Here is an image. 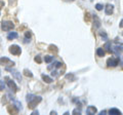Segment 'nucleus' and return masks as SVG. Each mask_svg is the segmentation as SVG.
Returning a JSON list of instances; mask_svg holds the SVG:
<instances>
[{
  "label": "nucleus",
  "instance_id": "f257e3e1",
  "mask_svg": "<svg viewBox=\"0 0 123 115\" xmlns=\"http://www.w3.org/2000/svg\"><path fill=\"white\" fill-rule=\"evenodd\" d=\"M27 102H28V107L30 109H34L35 107L37 106V104H39V103L42 101V98L39 97V96H34L32 94H28L27 95Z\"/></svg>",
  "mask_w": 123,
  "mask_h": 115
},
{
  "label": "nucleus",
  "instance_id": "f03ea898",
  "mask_svg": "<svg viewBox=\"0 0 123 115\" xmlns=\"http://www.w3.org/2000/svg\"><path fill=\"white\" fill-rule=\"evenodd\" d=\"M14 28V25L12 22H9V21H3L1 23V29L3 31H10Z\"/></svg>",
  "mask_w": 123,
  "mask_h": 115
},
{
  "label": "nucleus",
  "instance_id": "7ed1b4c3",
  "mask_svg": "<svg viewBox=\"0 0 123 115\" xmlns=\"http://www.w3.org/2000/svg\"><path fill=\"white\" fill-rule=\"evenodd\" d=\"M0 65L5 66V67H13L14 62L9 60L7 57H2V58H0Z\"/></svg>",
  "mask_w": 123,
  "mask_h": 115
},
{
  "label": "nucleus",
  "instance_id": "20e7f679",
  "mask_svg": "<svg viewBox=\"0 0 123 115\" xmlns=\"http://www.w3.org/2000/svg\"><path fill=\"white\" fill-rule=\"evenodd\" d=\"M9 52L11 53V55H14V56H20L22 53V49L18 45L13 44L9 47Z\"/></svg>",
  "mask_w": 123,
  "mask_h": 115
},
{
  "label": "nucleus",
  "instance_id": "39448f33",
  "mask_svg": "<svg viewBox=\"0 0 123 115\" xmlns=\"http://www.w3.org/2000/svg\"><path fill=\"white\" fill-rule=\"evenodd\" d=\"M5 80H6V83H7V85H8L9 89L12 90V91H18V86H17V84H15V82L13 81L12 79H10L9 77H5Z\"/></svg>",
  "mask_w": 123,
  "mask_h": 115
},
{
  "label": "nucleus",
  "instance_id": "423d86ee",
  "mask_svg": "<svg viewBox=\"0 0 123 115\" xmlns=\"http://www.w3.org/2000/svg\"><path fill=\"white\" fill-rule=\"evenodd\" d=\"M107 65L108 67H116L119 65V59L118 58H110L107 61Z\"/></svg>",
  "mask_w": 123,
  "mask_h": 115
},
{
  "label": "nucleus",
  "instance_id": "0eeeda50",
  "mask_svg": "<svg viewBox=\"0 0 123 115\" xmlns=\"http://www.w3.org/2000/svg\"><path fill=\"white\" fill-rule=\"evenodd\" d=\"M105 13L107 16H111L114 13V6L112 4H107L105 7Z\"/></svg>",
  "mask_w": 123,
  "mask_h": 115
},
{
  "label": "nucleus",
  "instance_id": "6e6552de",
  "mask_svg": "<svg viewBox=\"0 0 123 115\" xmlns=\"http://www.w3.org/2000/svg\"><path fill=\"white\" fill-rule=\"evenodd\" d=\"M97 108H95L94 106H88L87 109H86V113L88 115H92V114H95L97 113Z\"/></svg>",
  "mask_w": 123,
  "mask_h": 115
},
{
  "label": "nucleus",
  "instance_id": "1a4fd4ad",
  "mask_svg": "<svg viewBox=\"0 0 123 115\" xmlns=\"http://www.w3.org/2000/svg\"><path fill=\"white\" fill-rule=\"evenodd\" d=\"M11 74L13 75V77L18 80V81H22V75H21V73H18V71H15V70H11Z\"/></svg>",
  "mask_w": 123,
  "mask_h": 115
},
{
  "label": "nucleus",
  "instance_id": "9d476101",
  "mask_svg": "<svg viewBox=\"0 0 123 115\" xmlns=\"http://www.w3.org/2000/svg\"><path fill=\"white\" fill-rule=\"evenodd\" d=\"M109 114H111V115H120L121 111L119 109H116V108H112V109L109 110Z\"/></svg>",
  "mask_w": 123,
  "mask_h": 115
},
{
  "label": "nucleus",
  "instance_id": "9b49d317",
  "mask_svg": "<svg viewBox=\"0 0 123 115\" xmlns=\"http://www.w3.org/2000/svg\"><path fill=\"white\" fill-rule=\"evenodd\" d=\"M62 65H63V64H62L61 62H55V63L52 64V66H48V69H49V70H51L52 68H53V69L61 68V67H62Z\"/></svg>",
  "mask_w": 123,
  "mask_h": 115
},
{
  "label": "nucleus",
  "instance_id": "f8f14e48",
  "mask_svg": "<svg viewBox=\"0 0 123 115\" xmlns=\"http://www.w3.org/2000/svg\"><path fill=\"white\" fill-rule=\"evenodd\" d=\"M18 33L17 32H10L8 35H7V39L8 40H12V39H15V38H18Z\"/></svg>",
  "mask_w": 123,
  "mask_h": 115
},
{
  "label": "nucleus",
  "instance_id": "ddd939ff",
  "mask_svg": "<svg viewBox=\"0 0 123 115\" xmlns=\"http://www.w3.org/2000/svg\"><path fill=\"white\" fill-rule=\"evenodd\" d=\"M7 110H8V112H9V113H15V114H17V113L18 112V111H20V110H18V109L14 105H13L12 107H11V106H8V108H7Z\"/></svg>",
  "mask_w": 123,
  "mask_h": 115
},
{
  "label": "nucleus",
  "instance_id": "4468645a",
  "mask_svg": "<svg viewBox=\"0 0 123 115\" xmlns=\"http://www.w3.org/2000/svg\"><path fill=\"white\" fill-rule=\"evenodd\" d=\"M41 77H42V79H43V81H45L46 83H51V82H52V78H50V77H49V76H47V75L42 74Z\"/></svg>",
  "mask_w": 123,
  "mask_h": 115
},
{
  "label": "nucleus",
  "instance_id": "2eb2a0df",
  "mask_svg": "<svg viewBox=\"0 0 123 115\" xmlns=\"http://www.w3.org/2000/svg\"><path fill=\"white\" fill-rule=\"evenodd\" d=\"M93 20H94V27L95 28H99L101 27V22H99V20H98V18L95 16H93Z\"/></svg>",
  "mask_w": 123,
  "mask_h": 115
},
{
  "label": "nucleus",
  "instance_id": "dca6fc26",
  "mask_svg": "<svg viewBox=\"0 0 123 115\" xmlns=\"http://www.w3.org/2000/svg\"><path fill=\"white\" fill-rule=\"evenodd\" d=\"M97 55H98V57H104L105 56V51H104L102 47H99L97 49Z\"/></svg>",
  "mask_w": 123,
  "mask_h": 115
},
{
  "label": "nucleus",
  "instance_id": "f3484780",
  "mask_svg": "<svg viewBox=\"0 0 123 115\" xmlns=\"http://www.w3.org/2000/svg\"><path fill=\"white\" fill-rule=\"evenodd\" d=\"M24 75L27 76V77H33V74H32V72H31L30 70H28V69H24Z\"/></svg>",
  "mask_w": 123,
  "mask_h": 115
},
{
  "label": "nucleus",
  "instance_id": "a211bd4d",
  "mask_svg": "<svg viewBox=\"0 0 123 115\" xmlns=\"http://www.w3.org/2000/svg\"><path fill=\"white\" fill-rule=\"evenodd\" d=\"M99 36L103 38L104 41H107L108 40V35H107V33L105 31H101V32H99Z\"/></svg>",
  "mask_w": 123,
  "mask_h": 115
},
{
  "label": "nucleus",
  "instance_id": "6ab92c4d",
  "mask_svg": "<svg viewBox=\"0 0 123 115\" xmlns=\"http://www.w3.org/2000/svg\"><path fill=\"white\" fill-rule=\"evenodd\" d=\"M53 61V57L51 56H45L44 57V62L45 63H51Z\"/></svg>",
  "mask_w": 123,
  "mask_h": 115
},
{
  "label": "nucleus",
  "instance_id": "aec40b11",
  "mask_svg": "<svg viewBox=\"0 0 123 115\" xmlns=\"http://www.w3.org/2000/svg\"><path fill=\"white\" fill-rule=\"evenodd\" d=\"M66 78H67V79H70L71 81H74V80L76 79L75 75H74V74H72V73H70V74H67V75H66Z\"/></svg>",
  "mask_w": 123,
  "mask_h": 115
},
{
  "label": "nucleus",
  "instance_id": "412c9836",
  "mask_svg": "<svg viewBox=\"0 0 123 115\" xmlns=\"http://www.w3.org/2000/svg\"><path fill=\"white\" fill-rule=\"evenodd\" d=\"M25 36H26V38H25V42L27 43V42H30V40H28V39H30L31 38V32H26L25 33Z\"/></svg>",
  "mask_w": 123,
  "mask_h": 115
},
{
  "label": "nucleus",
  "instance_id": "4be33fe9",
  "mask_svg": "<svg viewBox=\"0 0 123 115\" xmlns=\"http://www.w3.org/2000/svg\"><path fill=\"white\" fill-rule=\"evenodd\" d=\"M14 106L17 107V108L18 110H22L23 109V107H22V103L21 102H18V101H14Z\"/></svg>",
  "mask_w": 123,
  "mask_h": 115
},
{
  "label": "nucleus",
  "instance_id": "5701e85b",
  "mask_svg": "<svg viewBox=\"0 0 123 115\" xmlns=\"http://www.w3.org/2000/svg\"><path fill=\"white\" fill-rule=\"evenodd\" d=\"M110 47H111V43H110V42H107L106 45H105V48H106V51L108 52H112V49H111Z\"/></svg>",
  "mask_w": 123,
  "mask_h": 115
},
{
  "label": "nucleus",
  "instance_id": "b1692460",
  "mask_svg": "<svg viewBox=\"0 0 123 115\" xmlns=\"http://www.w3.org/2000/svg\"><path fill=\"white\" fill-rule=\"evenodd\" d=\"M49 51H55V52H57V47L55 46V45H49Z\"/></svg>",
  "mask_w": 123,
  "mask_h": 115
},
{
  "label": "nucleus",
  "instance_id": "393cba45",
  "mask_svg": "<svg viewBox=\"0 0 123 115\" xmlns=\"http://www.w3.org/2000/svg\"><path fill=\"white\" fill-rule=\"evenodd\" d=\"M34 60H35V62H37L38 64H41L42 63V60H41V56H36L35 58H34Z\"/></svg>",
  "mask_w": 123,
  "mask_h": 115
},
{
  "label": "nucleus",
  "instance_id": "a878e982",
  "mask_svg": "<svg viewBox=\"0 0 123 115\" xmlns=\"http://www.w3.org/2000/svg\"><path fill=\"white\" fill-rule=\"evenodd\" d=\"M95 8H97V10H103L104 6H103V4H99V3H98V4H95Z\"/></svg>",
  "mask_w": 123,
  "mask_h": 115
},
{
  "label": "nucleus",
  "instance_id": "bb28decb",
  "mask_svg": "<svg viewBox=\"0 0 123 115\" xmlns=\"http://www.w3.org/2000/svg\"><path fill=\"white\" fill-rule=\"evenodd\" d=\"M4 89H5V84H4V82H3L2 80H0V91L3 90Z\"/></svg>",
  "mask_w": 123,
  "mask_h": 115
},
{
  "label": "nucleus",
  "instance_id": "cd10ccee",
  "mask_svg": "<svg viewBox=\"0 0 123 115\" xmlns=\"http://www.w3.org/2000/svg\"><path fill=\"white\" fill-rule=\"evenodd\" d=\"M72 113L73 114H81V109H74Z\"/></svg>",
  "mask_w": 123,
  "mask_h": 115
},
{
  "label": "nucleus",
  "instance_id": "c85d7f7f",
  "mask_svg": "<svg viewBox=\"0 0 123 115\" xmlns=\"http://www.w3.org/2000/svg\"><path fill=\"white\" fill-rule=\"evenodd\" d=\"M51 75L53 76V77H56V76H59V72L55 71V70H53V71L51 72Z\"/></svg>",
  "mask_w": 123,
  "mask_h": 115
},
{
  "label": "nucleus",
  "instance_id": "c756f323",
  "mask_svg": "<svg viewBox=\"0 0 123 115\" xmlns=\"http://www.w3.org/2000/svg\"><path fill=\"white\" fill-rule=\"evenodd\" d=\"M37 114H39V111H38V110H35V111H33L32 115H37Z\"/></svg>",
  "mask_w": 123,
  "mask_h": 115
},
{
  "label": "nucleus",
  "instance_id": "7c9ffc66",
  "mask_svg": "<svg viewBox=\"0 0 123 115\" xmlns=\"http://www.w3.org/2000/svg\"><path fill=\"white\" fill-rule=\"evenodd\" d=\"M3 5H4V2H3L2 0H0V8H1V7H2Z\"/></svg>",
  "mask_w": 123,
  "mask_h": 115
},
{
  "label": "nucleus",
  "instance_id": "2f4dec72",
  "mask_svg": "<svg viewBox=\"0 0 123 115\" xmlns=\"http://www.w3.org/2000/svg\"><path fill=\"white\" fill-rule=\"evenodd\" d=\"M119 26H120L121 28H123V20H121V21H120V24H119Z\"/></svg>",
  "mask_w": 123,
  "mask_h": 115
},
{
  "label": "nucleus",
  "instance_id": "473e14b6",
  "mask_svg": "<svg viewBox=\"0 0 123 115\" xmlns=\"http://www.w3.org/2000/svg\"><path fill=\"white\" fill-rule=\"evenodd\" d=\"M106 113H107V111H106V110H104V111H102V112H101L102 115H103V114H106Z\"/></svg>",
  "mask_w": 123,
  "mask_h": 115
},
{
  "label": "nucleus",
  "instance_id": "72a5a7b5",
  "mask_svg": "<svg viewBox=\"0 0 123 115\" xmlns=\"http://www.w3.org/2000/svg\"><path fill=\"white\" fill-rule=\"evenodd\" d=\"M50 114H52V115H55L56 114V112H55V111H51V113Z\"/></svg>",
  "mask_w": 123,
  "mask_h": 115
},
{
  "label": "nucleus",
  "instance_id": "f704fd0d",
  "mask_svg": "<svg viewBox=\"0 0 123 115\" xmlns=\"http://www.w3.org/2000/svg\"><path fill=\"white\" fill-rule=\"evenodd\" d=\"M66 1H74V0H66Z\"/></svg>",
  "mask_w": 123,
  "mask_h": 115
},
{
  "label": "nucleus",
  "instance_id": "c9c22d12",
  "mask_svg": "<svg viewBox=\"0 0 123 115\" xmlns=\"http://www.w3.org/2000/svg\"><path fill=\"white\" fill-rule=\"evenodd\" d=\"M0 13H1V8H0Z\"/></svg>",
  "mask_w": 123,
  "mask_h": 115
},
{
  "label": "nucleus",
  "instance_id": "e433bc0d",
  "mask_svg": "<svg viewBox=\"0 0 123 115\" xmlns=\"http://www.w3.org/2000/svg\"><path fill=\"white\" fill-rule=\"evenodd\" d=\"M0 76H1V71H0Z\"/></svg>",
  "mask_w": 123,
  "mask_h": 115
},
{
  "label": "nucleus",
  "instance_id": "4c0bfd02",
  "mask_svg": "<svg viewBox=\"0 0 123 115\" xmlns=\"http://www.w3.org/2000/svg\"><path fill=\"white\" fill-rule=\"evenodd\" d=\"M122 36H123V32H122Z\"/></svg>",
  "mask_w": 123,
  "mask_h": 115
},
{
  "label": "nucleus",
  "instance_id": "58836bf2",
  "mask_svg": "<svg viewBox=\"0 0 123 115\" xmlns=\"http://www.w3.org/2000/svg\"><path fill=\"white\" fill-rule=\"evenodd\" d=\"M122 45H123V44H122Z\"/></svg>",
  "mask_w": 123,
  "mask_h": 115
}]
</instances>
